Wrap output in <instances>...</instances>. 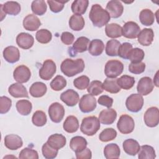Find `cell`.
I'll use <instances>...</instances> for the list:
<instances>
[{"label":"cell","mask_w":159,"mask_h":159,"mask_svg":"<svg viewBox=\"0 0 159 159\" xmlns=\"http://www.w3.org/2000/svg\"><path fill=\"white\" fill-rule=\"evenodd\" d=\"M89 17L93 25L98 27L106 25L111 19L108 12L98 4L92 6L89 14Z\"/></svg>","instance_id":"obj_1"},{"label":"cell","mask_w":159,"mask_h":159,"mask_svg":"<svg viewBox=\"0 0 159 159\" xmlns=\"http://www.w3.org/2000/svg\"><path fill=\"white\" fill-rule=\"evenodd\" d=\"M84 62L81 58L76 60L66 58L61 63L60 70L66 76L72 77L81 73L84 70Z\"/></svg>","instance_id":"obj_2"},{"label":"cell","mask_w":159,"mask_h":159,"mask_svg":"<svg viewBox=\"0 0 159 159\" xmlns=\"http://www.w3.org/2000/svg\"><path fill=\"white\" fill-rule=\"evenodd\" d=\"M100 129V121L96 116L83 118L80 127L81 131L88 136L94 135Z\"/></svg>","instance_id":"obj_3"},{"label":"cell","mask_w":159,"mask_h":159,"mask_svg":"<svg viewBox=\"0 0 159 159\" xmlns=\"http://www.w3.org/2000/svg\"><path fill=\"white\" fill-rule=\"evenodd\" d=\"M123 70L124 65L120 61L111 60L105 65L104 74L107 78H115L122 73Z\"/></svg>","instance_id":"obj_4"},{"label":"cell","mask_w":159,"mask_h":159,"mask_svg":"<svg viewBox=\"0 0 159 159\" xmlns=\"http://www.w3.org/2000/svg\"><path fill=\"white\" fill-rule=\"evenodd\" d=\"M135 127V122L133 118L127 115L123 114L117 123V127L119 132L124 134H128L133 132Z\"/></svg>","instance_id":"obj_5"},{"label":"cell","mask_w":159,"mask_h":159,"mask_svg":"<svg viewBox=\"0 0 159 159\" xmlns=\"http://www.w3.org/2000/svg\"><path fill=\"white\" fill-rule=\"evenodd\" d=\"M56 70L57 66L55 62L50 59L46 60L39 70V76L43 80H49L55 75Z\"/></svg>","instance_id":"obj_6"},{"label":"cell","mask_w":159,"mask_h":159,"mask_svg":"<svg viewBox=\"0 0 159 159\" xmlns=\"http://www.w3.org/2000/svg\"><path fill=\"white\" fill-rule=\"evenodd\" d=\"M143 105V98L140 94H132L126 99L127 109L132 112L140 111Z\"/></svg>","instance_id":"obj_7"},{"label":"cell","mask_w":159,"mask_h":159,"mask_svg":"<svg viewBox=\"0 0 159 159\" xmlns=\"http://www.w3.org/2000/svg\"><path fill=\"white\" fill-rule=\"evenodd\" d=\"M96 99L93 96L88 94L83 95L80 100L79 108L82 112L88 113L96 107Z\"/></svg>","instance_id":"obj_8"},{"label":"cell","mask_w":159,"mask_h":159,"mask_svg":"<svg viewBox=\"0 0 159 159\" xmlns=\"http://www.w3.org/2000/svg\"><path fill=\"white\" fill-rule=\"evenodd\" d=\"M48 115L51 120L55 123L60 122L65 116V109L59 102L52 103L48 108Z\"/></svg>","instance_id":"obj_9"},{"label":"cell","mask_w":159,"mask_h":159,"mask_svg":"<svg viewBox=\"0 0 159 159\" xmlns=\"http://www.w3.org/2000/svg\"><path fill=\"white\" fill-rule=\"evenodd\" d=\"M144 122L147 126L155 127L159 123V112L157 107H150L145 111L143 116Z\"/></svg>","instance_id":"obj_10"},{"label":"cell","mask_w":159,"mask_h":159,"mask_svg":"<svg viewBox=\"0 0 159 159\" xmlns=\"http://www.w3.org/2000/svg\"><path fill=\"white\" fill-rule=\"evenodd\" d=\"M140 28L135 22L129 21L125 22L122 27V35L127 39H135L137 37Z\"/></svg>","instance_id":"obj_11"},{"label":"cell","mask_w":159,"mask_h":159,"mask_svg":"<svg viewBox=\"0 0 159 159\" xmlns=\"http://www.w3.org/2000/svg\"><path fill=\"white\" fill-rule=\"evenodd\" d=\"M30 76L31 72L30 69L24 65L17 66L13 72V77L14 80L19 83L27 82Z\"/></svg>","instance_id":"obj_12"},{"label":"cell","mask_w":159,"mask_h":159,"mask_svg":"<svg viewBox=\"0 0 159 159\" xmlns=\"http://www.w3.org/2000/svg\"><path fill=\"white\" fill-rule=\"evenodd\" d=\"M153 87L152 79L148 76H145L139 81L137 90L139 94L142 96H147L153 91Z\"/></svg>","instance_id":"obj_13"},{"label":"cell","mask_w":159,"mask_h":159,"mask_svg":"<svg viewBox=\"0 0 159 159\" xmlns=\"http://www.w3.org/2000/svg\"><path fill=\"white\" fill-rule=\"evenodd\" d=\"M106 9L112 18L119 17L124 11V7L121 2L117 0L109 1L106 5Z\"/></svg>","instance_id":"obj_14"},{"label":"cell","mask_w":159,"mask_h":159,"mask_svg":"<svg viewBox=\"0 0 159 159\" xmlns=\"http://www.w3.org/2000/svg\"><path fill=\"white\" fill-rule=\"evenodd\" d=\"M60 99L68 106L72 107L78 103L80 100V97L76 91L70 89L61 94Z\"/></svg>","instance_id":"obj_15"},{"label":"cell","mask_w":159,"mask_h":159,"mask_svg":"<svg viewBox=\"0 0 159 159\" xmlns=\"http://www.w3.org/2000/svg\"><path fill=\"white\" fill-rule=\"evenodd\" d=\"M16 43L20 48L27 50L33 46L34 39L32 35L28 33L21 32L16 37Z\"/></svg>","instance_id":"obj_16"},{"label":"cell","mask_w":159,"mask_h":159,"mask_svg":"<svg viewBox=\"0 0 159 159\" xmlns=\"http://www.w3.org/2000/svg\"><path fill=\"white\" fill-rule=\"evenodd\" d=\"M4 145L11 150H16L22 147L23 142L21 137L16 134H9L4 137Z\"/></svg>","instance_id":"obj_17"},{"label":"cell","mask_w":159,"mask_h":159,"mask_svg":"<svg viewBox=\"0 0 159 159\" xmlns=\"http://www.w3.org/2000/svg\"><path fill=\"white\" fill-rule=\"evenodd\" d=\"M41 25L40 19L34 14H28L23 20L24 28L29 31H35Z\"/></svg>","instance_id":"obj_18"},{"label":"cell","mask_w":159,"mask_h":159,"mask_svg":"<svg viewBox=\"0 0 159 159\" xmlns=\"http://www.w3.org/2000/svg\"><path fill=\"white\" fill-rule=\"evenodd\" d=\"M117 117V112L114 109L108 108L101 111L99 114V120L105 125L112 124Z\"/></svg>","instance_id":"obj_19"},{"label":"cell","mask_w":159,"mask_h":159,"mask_svg":"<svg viewBox=\"0 0 159 159\" xmlns=\"http://www.w3.org/2000/svg\"><path fill=\"white\" fill-rule=\"evenodd\" d=\"M4 58L10 63H14L19 61L20 52L19 49L14 46H8L3 50Z\"/></svg>","instance_id":"obj_20"},{"label":"cell","mask_w":159,"mask_h":159,"mask_svg":"<svg viewBox=\"0 0 159 159\" xmlns=\"http://www.w3.org/2000/svg\"><path fill=\"white\" fill-rule=\"evenodd\" d=\"M154 33L152 29H142L137 36L139 43L143 46H149L153 40Z\"/></svg>","instance_id":"obj_21"},{"label":"cell","mask_w":159,"mask_h":159,"mask_svg":"<svg viewBox=\"0 0 159 159\" xmlns=\"http://www.w3.org/2000/svg\"><path fill=\"white\" fill-rule=\"evenodd\" d=\"M9 93L14 98H29L25 87L20 83H13L8 88Z\"/></svg>","instance_id":"obj_22"},{"label":"cell","mask_w":159,"mask_h":159,"mask_svg":"<svg viewBox=\"0 0 159 159\" xmlns=\"http://www.w3.org/2000/svg\"><path fill=\"white\" fill-rule=\"evenodd\" d=\"M122 147L124 152L127 154L132 156H135L137 154L140 148L139 142L132 139H129L124 140Z\"/></svg>","instance_id":"obj_23"},{"label":"cell","mask_w":159,"mask_h":159,"mask_svg":"<svg viewBox=\"0 0 159 159\" xmlns=\"http://www.w3.org/2000/svg\"><path fill=\"white\" fill-rule=\"evenodd\" d=\"M47 142L52 147L59 150L66 145V139L65 137L61 134H54L48 137Z\"/></svg>","instance_id":"obj_24"},{"label":"cell","mask_w":159,"mask_h":159,"mask_svg":"<svg viewBox=\"0 0 159 159\" xmlns=\"http://www.w3.org/2000/svg\"><path fill=\"white\" fill-rule=\"evenodd\" d=\"M0 8L4 14L16 16L20 12V5L16 1H7L4 4H0Z\"/></svg>","instance_id":"obj_25"},{"label":"cell","mask_w":159,"mask_h":159,"mask_svg":"<svg viewBox=\"0 0 159 159\" xmlns=\"http://www.w3.org/2000/svg\"><path fill=\"white\" fill-rule=\"evenodd\" d=\"M86 140L81 136H75L71 138L70 142L71 149L75 153L83 151L87 146Z\"/></svg>","instance_id":"obj_26"},{"label":"cell","mask_w":159,"mask_h":159,"mask_svg":"<svg viewBox=\"0 0 159 159\" xmlns=\"http://www.w3.org/2000/svg\"><path fill=\"white\" fill-rule=\"evenodd\" d=\"M47 90V88L45 83L37 81L31 85L29 89V93L32 97L40 98L45 94Z\"/></svg>","instance_id":"obj_27"},{"label":"cell","mask_w":159,"mask_h":159,"mask_svg":"<svg viewBox=\"0 0 159 159\" xmlns=\"http://www.w3.org/2000/svg\"><path fill=\"white\" fill-rule=\"evenodd\" d=\"M63 129L68 133H74L79 128V122L78 119L74 116H68L63 122Z\"/></svg>","instance_id":"obj_28"},{"label":"cell","mask_w":159,"mask_h":159,"mask_svg":"<svg viewBox=\"0 0 159 159\" xmlns=\"http://www.w3.org/2000/svg\"><path fill=\"white\" fill-rule=\"evenodd\" d=\"M89 40L86 37H78L71 47L73 52L75 54L76 53H83L87 50L88 45H89Z\"/></svg>","instance_id":"obj_29"},{"label":"cell","mask_w":159,"mask_h":159,"mask_svg":"<svg viewBox=\"0 0 159 159\" xmlns=\"http://www.w3.org/2000/svg\"><path fill=\"white\" fill-rule=\"evenodd\" d=\"M104 49V44L101 40L94 39L89 43L88 47L89 53L93 56L100 55Z\"/></svg>","instance_id":"obj_30"},{"label":"cell","mask_w":159,"mask_h":159,"mask_svg":"<svg viewBox=\"0 0 159 159\" xmlns=\"http://www.w3.org/2000/svg\"><path fill=\"white\" fill-rule=\"evenodd\" d=\"M120 150L119 147L116 143H109L105 146L104 148V155L106 158H118L120 156Z\"/></svg>","instance_id":"obj_31"},{"label":"cell","mask_w":159,"mask_h":159,"mask_svg":"<svg viewBox=\"0 0 159 159\" xmlns=\"http://www.w3.org/2000/svg\"><path fill=\"white\" fill-rule=\"evenodd\" d=\"M140 22L146 26L152 25L155 21V14L149 9H142L139 14Z\"/></svg>","instance_id":"obj_32"},{"label":"cell","mask_w":159,"mask_h":159,"mask_svg":"<svg viewBox=\"0 0 159 159\" xmlns=\"http://www.w3.org/2000/svg\"><path fill=\"white\" fill-rule=\"evenodd\" d=\"M103 88L107 92L112 94H116L120 91V88L117 84V78H107L102 83Z\"/></svg>","instance_id":"obj_33"},{"label":"cell","mask_w":159,"mask_h":159,"mask_svg":"<svg viewBox=\"0 0 159 159\" xmlns=\"http://www.w3.org/2000/svg\"><path fill=\"white\" fill-rule=\"evenodd\" d=\"M84 20L83 16L78 14L72 15L69 20L70 27L75 31H80L84 27Z\"/></svg>","instance_id":"obj_34"},{"label":"cell","mask_w":159,"mask_h":159,"mask_svg":"<svg viewBox=\"0 0 159 159\" xmlns=\"http://www.w3.org/2000/svg\"><path fill=\"white\" fill-rule=\"evenodd\" d=\"M105 32L108 37L115 39L122 36V27L116 23L107 24L105 27Z\"/></svg>","instance_id":"obj_35"},{"label":"cell","mask_w":159,"mask_h":159,"mask_svg":"<svg viewBox=\"0 0 159 159\" xmlns=\"http://www.w3.org/2000/svg\"><path fill=\"white\" fill-rule=\"evenodd\" d=\"M89 1L88 0H76L71 4V11L74 14H83L88 8Z\"/></svg>","instance_id":"obj_36"},{"label":"cell","mask_w":159,"mask_h":159,"mask_svg":"<svg viewBox=\"0 0 159 159\" xmlns=\"http://www.w3.org/2000/svg\"><path fill=\"white\" fill-rule=\"evenodd\" d=\"M138 153V158L139 159H154L156 157L154 148L148 145L141 146Z\"/></svg>","instance_id":"obj_37"},{"label":"cell","mask_w":159,"mask_h":159,"mask_svg":"<svg viewBox=\"0 0 159 159\" xmlns=\"http://www.w3.org/2000/svg\"><path fill=\"white\" fill-rule=\"evenodd\" d=\"M16 109L20 114L22 116H27L32 111V105L29 101L22 99L16 102Z\"/></svg>","instance_id":"obj_38"},{"label":"cell","mask_w":159,"mask_h":159,"mask_svg":"<svg viewBox=\"0 0 159 159\" xmlns=\"http://www.w3.org/2000/svg\"><path fill=\"white\" fill-rule=\"evenodd\" d=\"M144 57L145 53L142 49L134 48L129 51L127 55V59H129L131 63H139L142 61Z\"/></svg>","instance_id":"obj_39"},{"label":"cell","mask_w":159,"mask_h":159,"mask_svg":"<svg viewBox=\"0 0 159 159\" xmlns=\"http://www.w3.org/2000/svg\"><path fill=\"white\" fill-rule=\"evenodd\" d=\"M31 9L34 14L42 16L46 12L47 6L45 1L36 0L32 1L31 4Z\"/></svg>","instance_id":"obj_40"},{"label":"cell","mask_w":159,"mask_h":159,"mask_svg":"<svg viewBox=\"0 0 159 159\" xmlns=\"http://www.w3.org/2000/svg\"><path fill=\"white\" fill-rule=\"evenodd\" d=\"M135 78L133 76L129 75H122L119 78H117V84L120 88L125 90L132 88L135 84Z\"/></svg>","instance_id":"obj_41"},{"label":"cell","mask_w":159,"mask_h":159,"mask_svg":"<svg viewBox=\"0 0 159 159\" xmlns=\"http://www.w3.org/2000/svg\"><path fill=\"white\" fill-rule=\"evenodd\" d=\"M120 45V43L117 40L112 39L109 40L106 46V53L107 55L114 57L118 55L119 48Z\"/></svg>","instance_id":"obj_42"},{"label":"cell","mask_w":159,"mask_h":159,"mask_svg":"<svg viewBox=\"0 0 159 159\" xmlns=\"http://www.w3.org/2000/svg\"><path fill=\"white\" fill-rule=\"evenodd\" d=\"M35 38L38 42L40 43H47L50 42L52 38V34L47 29H42L39 30L35 34Z\"/></svg>","instance_id":"obj_43"},{"label":"cell","mask_w":159,"mask_h":159,"mask_svg":"<svg viewBox=\"0 0 159 159\" xmlns=\"http://www.w3.org/2000/svg\"><path fill=\"white\" fill-rule=\"evenodd\" d=\"M102 83L98 80L91 81L87 89L88 93L92 96H98L103 92Z\"/></svg>","instance_id":"obj_44"},{"label":"cell","mask_w":159,"mask_h":159,"mask_svg":"<svg viewBox=\"0 0 159 159\" xmlns=\"http://www.w3.org/2000/svg\"><path fill=\"white\" fill-rule=\"evenodd\" d=\"M117 132L113 128H106L103 130L99 135V139L101 142H107L114 140L117 136Z\"/></svg>","instance_id":"obj_45"},{"label":"cell","mask_w":159,"mask_h":159,"mask_svg":"<svg viewBox=\"0 0 159 159\" xmlns=\"http://www.w3.org/2000/svg\"><path fill=\"white\" fill-rule=\"evenodd\" d=\"M32 122L37 127L43 126L47 123V116L45 113L42 111H35L32 116Z\"/></svg>","instance_id":"obj_46"},{"label":"cell","mask_w":159,"mask_h":159,"mask_svg":"<svg viewBox=\"0 0 159 159\" xmlns=\"http://www.w3.org/2000/svg\"><path fill=\"white\" fill-rule=\"evenodd\" d=\"M66 80L63 76L57 75L55 78H53V80H52L50 84L53 90L58 91L63 89L66 86Z\"/></svg>","instance_id":"obj_47"},{"label":"cell","mask_w":159,"mask_h":159,"mask_svg":"<svg viewBox=\"0 0 159 159\" xmlns=\"http://www.w3.org/2000/svg\"><path fill=\"white\" fill-rule=\"evenodd\" d=\"M42 152L43 156L47 159L55 158L58 154V150L52 147L47 142L45 143L42 147Z\"/></svg>","instance_id":"obj_48"},{"label":"cell","mask_w":159,"mask_h":159,"mask_svg":"<svg viewBox=\"0 0 159 159\" xmlns=\"http://www.w3.org/2000/svg\"><path fill=\"white\" fill-rule=\"evenodd\" d=\"M89 84V78L86 75L80 76L73 81V85L78 89H85Z\"/></svg>","instance_id":"obj_49"},{"label":"cell","mask_w":159,"mask_h":159,"mask_svg":"<svg viewBox=\"0 0 159 159\" xmlns=\"http://www.w3.org/2000/svg\"><path fill=\"white\" fill-rule=\"evenodd\" d=\"M19 158L20 159H38L39 155L36 150L30 148H25L19 153Z\"/></svg>","instance_id":"obj_50"},{"label":"cell","mask_w":159,"mask_h":159,"mask_svg":"<svg viewBox=\"0 0 159 159\" xmlns=\"http://www.w3.org/2000/svg\"><path fill=\"white\" fill-rule=\"evenodd\" d=\"M47 2L49 5V7L51 11L55 13H57L62 11V9L64 7L65 4L68 1L48 0Z\"/></svg>","instance_id":"obj_51"},{"label":"cell","mask_w":159,"mask_h":159,"mask_svg":"<svg viewBox=\"0 0 159 159\" xmlns=\"http://www.w3.org/2000/svg\"><path fill=\"white\" fill-rule=\"evenodd\" d=\"M12 106V101L7 96L0 98V113L5 114L7 112Z\"/></svg>","instance_id":"obj_52"},{"label":"cell","mask_w":159,"mask_h":159,"mask_svg":"<svg viewBox=\"0 0 159 159\" xmlns=\"http://www.w3.org/2000/svg\"><path fill=\"white\" fill-rule=\"evenodd\" d=\"M145 70V64L143 62L130 63L129 66V71L134 74H140Z\"/></svg>","instance_id":"obj_53"},{"label":"cell","mask_w":159,"mask_h":159,"mask_svg":"<svg viewBox=\"0 0 159 159\" xmlns=\"http://www.w3.org/2000/svg\"><path fill=\"white\" fill-rule=\"evenodd\" d=\"M132 48V45L129 42H124L120 44L119 50H118V55L124 58L127 59V55L129 51Z\"/></svg>","instance_id":"obj_54"},{"label":"cell","mask_w":159,"mask_h":159,"mask_svg":"<svg viewBox=\"0 0 159 159\" xmlns=\"http://www.w3.org/2000/svg\"><path fill=\"white\" fill-rule=\"evenodd\" d=\"M98 102L101 106L111 108L113 104V99L107 95H102L98 98Z\"/></svg>","instance_id":"obj_55"},{"label":"cell","mask_w":159,"mask_h":159,"mask_svg":"<svg viewBox=\"0 0 159 159\" xmlns=\"http://www.w3.org/2000/svg\"><path fill=\"white\" fill-rule=\"evenodd\" d=\"M75 40V37L71 32H64L61 35V42L67 45L72 44Z\"/></svg>","instance_id":"obj_56"},{"label":"cell","mask_w":159,"mask_h":159,"mask_svg":"<svg viewBox=\"0 0 159 159\" xmlns=\"http://www.w3.org/2000/svg\"><path fill=\"white\" fill-rule=\"evenodd\" d=\"M75 153L76 157L78 159H90L92 158L91 151L88 148H86L81 152H76Z\"/></svg>","instance_id":"obj_57"},{"label":"cell","mask_w":159,"mask_h":159,"mask_svg":"<svg viewBox=\"0 0 159 159\" xmlns=\"http://www.w3.org/2000/svg\"><path fill=\"white\" fill-rule=\"evenodd\" d=\"M158 71H157V73H156V75H155V78H154V83H155V86H157V87H158Z\"/></svg>","instance_id":"obj_58"}]
</instances>
